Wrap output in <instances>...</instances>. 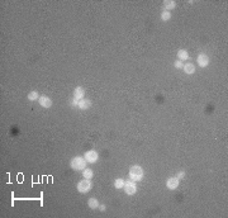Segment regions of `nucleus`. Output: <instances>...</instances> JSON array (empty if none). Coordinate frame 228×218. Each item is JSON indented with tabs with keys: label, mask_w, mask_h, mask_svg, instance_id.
<instances>
[{
	"label": "nucleus",
	"mask_w": 228,
	"mask_h": 218,
	"mask_svg": "<svg viewBox=\"0 0 228 218\" xmlns=\"http://www.w3.org/2000/svg\"><path fill=\"white\" fill-rule=\"evenodd\" d=\"M143 175H145V172H143V169L141 166L133 165V166H131V169H129V177H131L132 180L141 181L143 179Z\"/></svg>",
	"instance_id": "nucleus-1"
},
{
	"label": "nucleus",
	"mask_w": 228,
	"mask_h": 218,
	"mask_svg": "<svg viewBox=\"0 0 228 218\" xmlns=\"http://www.w3.org/2000/svg\"><path fill=\"white\" fill-rule=\"evenodd\" d=\"M70 166L74 169V170H84V169H86V160L85 157H81V156H76L74 159H71L70 161Z\"/></svg>",
	"instance_id": "nucleus-2"
},
{
	"label": "nucleus",
	"mask_w": 228,
	"mask_h": 218,
	"mask_svg": "<svg viewBox=\"0 0 228 218\" xmlns=\"http://www.w3.org/2000/svg\"><path fill=\"white\" fill-rule=\"evenodd\" d=\"M91 186H93V184H91L90 179H85L84 177V180L77 183V190H79V193H81V194H86L91 190Z\"/></svg>",
	"instance_id": "nucleus-3"
},
{
	"label": "nucleus",
	"mask_w": 228,
	"mask_h": 218,
	"mask_svg": "<svg viewBox=\"0 0 228 218\" xmlns=\"http://www.w3.org/2000/svg\"><path fill=\"white\" fill-rule=\"evenodd\" d=\"M124 192L127 195H133L137 192V185L135 180H126L124 181Z\"/></svg>",
	"instance_id": "nucleus-4"
},
{
	"label": "nucleus",
	"mask_w": 228,
	"mask_h": 218,
	"mask_svg": "<svg viewBox=\"0 0 228 218\" xmlns=\"http://www.w3.org/2000/svg\"><path fill=\"white\" fill-rule=\"evenodd\" d=\"M85 160H86V162H90V164H95L98 161V159H99V155H98L96 151L94 150H90V151H86L84 155Z\"/></svg>",
	"instance_id": "nucleus-5"
},
{
	"label": "nucleus",
	"mask_w": 228,
	"mask_h": 218,
	"mask_svg": "<svg viewBox=\"0 0 228 218\" xmlns=\"http://www.w3.org/2000/svg\"><path fill=\"white\" fill-rule=\"evenodd\" d=\"M179 183H180V180H179L176 176H172V177H169V179H167L166 186H167V189H170V190H175L179 186Z\"/></svg>",
	"instance_id": "nucleus-6"
},
{
	"label": "nucleus",
	"mask_w": 228,
	"mask_h": 218,
	"mask_svg": "<svg viewBox=\"0 0 228 218\" xmlns=\"http://www.w3.org/2000/svg\"><path fill=\"white\" fill-rule=\"evenodd\" d=\"M196 62H198V65L200 67H207L209 65V57L205 53H200L198 56V59H196Z\"/></svg>",
	"instance_id": "nucleus-7"
},
{
	"label": "nucleus",
	"mask_w": 228,
	"mask_h": 218,
	"mask_svg": "<svg viewBox=\"0 0 228 218\" xmlns=\"http://www.w3.org/2000/svg\"><path fill=\"white\" fill-rule=\"evenodd\" d=\"M38 103H39V105H41L42 108H50V106L52 105V100L48 96L42 95V96H39Z\"/></svg>",
	"instance_id": "nucleus-8"
},
{
	"label": "nucleus",
	"mask_w": 228,
	"mask_h": 218,
	"mask_svg": "<svg viewBox=\"0 0 228 218\" xmlns=\"http://www.w3.org/2000/svg\"><path fill=\"white\" fill-rule=\"evenodd\" d=\"M91 106V100L89 99H80L79 100V104H77V108L79 109H83V110H86Z\"/></svg>",
	"instance_id": "nucleus-9"
},
{
	"label": "nucleus",
	"mask_w": 228,
	"mask_h": 218,
	"mask_svg": "<svg viewBox=\"0 0 228 218\" xmlns=\"http://www.w3.org/2000/svg\"><path fill=\"white\" fill-rule=\"evenodd\" d=\"M84 95H85V90H84L83 86H77L74 90V98L75 99H77V100L84 99Z\"/></svg>",
	"instance_id": "nucleus-10"
},
{
	"label": "nucleus",
	"mask_w": 228,
	"mask_h": 218,
	"mask_svg": "<svg viewBox=\"0 0 228 218\" xmlns=\"http://www.w3.org/2000/svg\"><path fill=\"white\" fill-rule=\"evenodd\" d=\"M88 206H89V208H91V209H96V208H99V201L98 199H95V198H90L88 201Z\"/></svg>",
	"instance_id": "nucleus-11"
},
{
	"label": "nucleus",
	"mask_w": 228,
	"mask_h": 218,
	"mask_svg": "<svg viewBox=\"0 0 228 218\" xmlns=\"http://www.w3.org/2000/svg\"><path fill=\"white\" fill-rule=\"evenodd\" d=\"M182 69H184L185 74H187V75H193L195 72V66L193 64H186V65H184Z\"/></svg>",
	"instance_id": "nucleus-12"
},
{
	"label": "nucleus",
	"mask_w": 228,
	"mask_h": 218,
	"mask_svg": "<svg viewBox=\"0 0 228 218\" xmlns=\"http://www.w3.org/2000/svg\"><path fill=\"white\" fill-rule=\"evenodd\" d=\"M177 59L180 60V61L187 60V59H189V53H187V51H185V50H179V52H177Z\"/></svg>",
	"instance_id": "nucleus-13"
},
{
	"label": "nucleus",
	"mask_w": 228,
	"mask_h": 218,
	"mask_svg": "<svg viewBox=\"0 0 228 218\" xmlns=\"http://www.w3.org/2000/svg\"><path fill=\"white\" fill-rule=\"evenodd\" d=\"M175 7H176V1H174V0H165L164 1V8L166 9V10L174 9Z\"/></svg>",
	"instance_id": "nucleus-14"
},
{
	"label": "nucleus",
	"mask_w": 228,
	"mask_h": 218,
	"mask_svg": "<svg viewBox=\"0 0 228 218\" xmlns=\"http://www.w3.org/2000/svg\"><path fill=\"white\" fill-rule=\"evenodd\" d=\"M114 186H115L117 189H122V188H124V180H123V179H120V177L115 179V180H114Z\"/></svg>",
	"instance_id": "nucleus-15"
},
{
	"label": "nucleus",
	"mask_w": 228,
	"mask_h": 218,
	"mask_svg": "<svg viewBox=\"0 0 228 218\" xmlns=\"http://www.w3.org/2000/svg\"><path fill=\"white\" fill-rule=\"evenodd\" d=\"M38 99H39V94L37 91H30L28 94V100L34 101V100H38Z\"/></svg>",
	"instance_id": "nucleus-16"
},
{
	"label": "nucleus",
	"mask_w": 228,
	"mask_h": 218,
	"mask_svg": "<svg viewBox=\"0 0 228 218\" xmlns=\"http://www.w3.org/2000/svg\"><path fill=\"white\" fill-rule=\"evenodd\" d=\"M170 18H171V13H170L169 10H164L162 13H161V19H162L164 22L170 20Z\"/></svg>",
	"instance_id": "nucleus-17"
},
{
	"label": "nucleus",
	"mask_w": 228,
	"mask_h": 218,
	"mask_svg": "<svg viewBox=\"0 0 228 218\" xmlns=\"http://www.w3.org/2000/svg\"><path fill=\"white\" fill-rule=\"evenodd\" d=\"M83 175L85 179H91L93 177V170L91 169H84L83 170Z\"/></svg>",
	"instance_id": "nucleus-18"
},
{
	"label": "nucleus",
	"mask_w": 228,
	"mask_h": 218,
	"mask_svg": "<svg viewBox=\"0 0 228 218\" xmlns=\"http://www.w3.org/2000/svg\"><path fill=\"white\" fill-rule=\"evenodd\" d=\"M174 66H175L176 69H182V67H184V64H182V61L177 60V61H175V64H174Z\"/></svg>",
	"instance_id": "nucleus-19"
},
{
	"label": "nucleus",
	"mask_w": 228,
	"mask_h": 218,
	"mask_svg": "<svg viewBox=\"0 0 228 218\" xmlns=\"http://www.w3.org/2000/svg\"><path fill=\"white\" fill-rule=\"evenodd\" d=\"M70 104L72 105V106H77V104H79V100H77V99H75V98H74V99L70 101Z\"/></svg>",
	"instance_id": "nucleus-20"
},
{
	"label": "nucleus",
	"mask_w": 228,
	"mask_h": 218,
	"mask_svg": "<svg viewBox=\"0 0 228 218\" xmlns=\"http://www.w3.org/2000/svg\"><path fill=\"white\" fill-rule=\"evenodd\" d=\"M184 176H185V171H180V172L177 174V176H176V177H177L179 180H180V179H182Z\"/></svg>",
	"instance_id": "nucleus-21"
},
{
	"label": "nucleus",
	"mask_w": 228,
	"mask_h": 218,
	"mask_svg": "<svg viewBox=\"0 0 228 218\" xmlns=\"http://www.w3.org/2000/svg\"><path fill=\"white\" fill-rule=\"evenodd\" d=\"M99 209H100V212H105V211H106V207H105V206H99Z\"/></svg>",
	"instance_id": "nucleus-22"
}]
</instances>
